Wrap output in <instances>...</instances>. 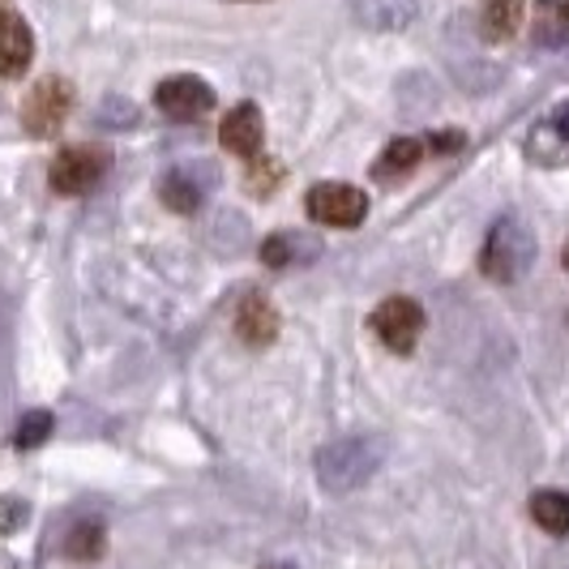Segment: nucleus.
Returning a JSON list of instances; mask_svg holds the SVG:
<instances>
[{
  "label": "nucleus",
  "mask_w": 569,
  "mask_h": 569,
  "mask_svg": "<svg viewBox=\"0 0 569 569\" xmlns=\"http://www.w3.org/2000/svg\"><path fill=\"white\" fill-rule=\"evenodd\" d=\"M531 518L540 522L548 536H569V492L543 488L531 497Z\"/></svg>",
  "instance_id": "obj_16"
},
{
  "label": "nucleus",
  "mask_w": 569,
  "mask_h": 569,
  "mask_svg": "<svg viewBox=\"0 0 569 569\" xmlns=\"http://www.w3.org/2000/svg\"><path fill=\"white\" fill-rule=\"evenodd\" d=\"M561 261H566V270H569V244H566V253H561Z\"/></svg>",
  "instance_id": "obj_24"
},
{
  "label": "nucleus",
  "mask_w": 569,
  "mask_h": 569,
  "mask_svg": "<svg viewBox=\"0 0 569 569\" xmlns=\"http://www.w3.org/2000/svg\"><path fill=\"white\" fill-rule=\"evenodd\" d=\"M52 437V416L48 411H30V416H22V425H18V446L22 450H34V446H43Z\"/></svg>",
  "instance_id": "obj_19"
},
{
  "label": "nucleus",
  "mask_w": 569,
  "mask_h": 569,
  "mask_svg": "<svg viewBox=\"0 0 569 569\" xmlns=\"http://www.w3.org/2000/svg\"><path fill=\"white\" fill-rule=\"evenodd\" d=\"M420 154H425V146L416 142V138H395V142L381 150V159L372 163V176L381 184H395L402 176H411V168L420 163Z\"/></svg>",
  "instance_id": "obj_14"
},
{
  "label": "nucleus",
  "mask_w": 569,
  "mask_h": 569,
  "mask_svg": "<svg viewBox=\"0 0 569 569\" xmlns=\"http://www.w3.org/2000/svg\"><path fill=\"white\" fill-rule=\"evenodd\" d=\"M428 146H432L437 154H450V150H458V146H462V133H458V129H446V133H432V138H428Z\"/></svg>",
  "instance_id": "obj_21"
},
{
  "label": "nucleus",
  "mask_w": 569,
  "mask_h": 569,
  "mask_svg": "<svg viewBox=\"0 0 569 569\" xmlns=\"http://www.w3.org/2000/svg\"><path fill=\"white\" fill-rule=\"evenodd\" d=\"M372 330L381 335V342H386L390 351L407 356V351H416V342L425 335V309H420L411 296H390V300L377 305Z\"/></svg>",
  "instance_id": "obj_5"
},
{
  "label": "nucleus",
  "mask_w": 569,
  "mask_h": 569,
  "mask_svg": "<svg viewBox=\"0 0 569 569\" xmlns=\"http://www.w3.org/2000/svg\"><path fill=\"white\" fill-rule=\"evenodd\" d=\"M69 108H73V86L64 82V78H43L30 90L27 108H22V124L34 138H57Z\"/></svg>",
  "instance_id": "obj_6"
},
{
  "label": "nucleus",
  "mask_w": 569,
  "mask_h": 569,
  "mask_svg": "<svg viewBox=\"0 0 569 569\" xmlns=\"http://www.w3.org/2000/svg\"><path fill=\"white\" fill-rule=\"evenodd\" d=\"M108 163H112V150L108 146H94V142L64 146L57 159H52V176L48 180H52L57 193L78 198V193H90L108 176Z\"/></svg>",
  "instance_id": "obj_3"
},
{
  "label": "nucleus",
  "mask_w": 569,
  "mask_h": 569,
  "mask_svg": "<svg viewBox=\"0 0 569 569\" xmlns=\"http://www.w3.org/2000/svg\"><path fill=\"white\" fill-rule=\"evenodd\" d=\"M386 446L377 437H347V441H330L317 455V480L326 492H351V488L369 485L372 471L381 467Z\"/></svg>",
  "instance_id": "obj_1"
},
{
  "label": "nucleus",
  "mask_w": 569,
  "mask_h": 569,
  "mask_svg": "<svg viewBox=\"0 0 569 569\" xmlns=\"http://www.w3.org/2000/svg\"><path fill=\"white\" fill-rule=\"evenodd\" d=\"M154 99H159V112L168 116V120H180V124L201 120V116L214 108V90L201 82V78H193V73H180V78L159 82Z\"/></svg>",
  "instance_id": "obj_8"
},
{
  "label": "nucleus",
  "mask_w": 569,
  "mask_h": 569,
  "mask_svg": "<svg viewBox=\"0 0 569 569\" xmlns=\"http://www.w3.org/2000/svg\"><path fill=\"white\" fill-rule=\"evenodd\" d=\"M313 257H321V244H317L313 236H296V231H274V236L261 244V261H266L270 270H291V266L313 261Z\"/></svg>",
  "instance_id": "obj_12"
},
{
  "label": "nucleus",
  "mask_w": 569,
  "mask_h": 569,
  "mask_svg": "<svg viewBox=\"0 0 569 569\" xmlns=\"http://www.w3.org/2000/svg\"><path fill=\"white\" fill-rule=\"evenodd\" d=\"M261 569H296V566H283V561H270V566H261Z\"/></svg>",
  "instance_id": "obj_23"
},
{
  "label": "nucleus",
  "mask_w": 569,
  "mask_h": 569,
  "mask_svg": "<svg viewBox=\"0 0 569 569\" xmlns=\"http://www.w3.org/2000/svg\"><path fill=\"white\" fill-rule=\"evenodd\" d=\"M30 57H34V34H30L27 18L13 9H0V73L4 78L27 73Z\"/></svg>",
  "instance_id": "obj_9"
},
{
  "label": "nucleus",
  "mask_w": 569,
  "mask_h": 569,
  "mask_svg": "<svg viewBox=\"0 0 569 569\" xmlns=\"http://www.w3.org/2000/svg\"><path fill=\"white\" fill-rule=\"evenodd\" d=\"M552 133L569 146V103H561V108H557V116H552Z\"/></svg>",
  "instance_id": "obj_22"
},
{
  "label": "nucleus",
  "mask_w": 569,
  "mask_h": 569,
  "mask_svg": "<svg viewBox=\"0 0 569 569\" xmlns=\"http://www.w3.org/2000/svg\"><path fill=\"white\" fill-rule=\"evenodd\" d=\"M536 261V236L522 219H497L485 240V253H480V270H485L492 283H518Z\"/></svg>",
  "instance_id": "obj_2"
},
{
  "label": "nucleus",
  "mask_w": 569,
  "mask_h": 569,
  "mask_svg": "<svg viewBox=\"0 0 569 569\" xmlns=\"http://www.w3.org/2000/svg\"><path fill=\"white\" fill-rule=\"evenodd\" d=\"M536 43H543V48H561V43H569V0H540Z\"/></svg>",
  "instance_id": "obj_18"
},
{
  "label": "nucleus",
  "mask_w": 569,
  "mask_h": 569,
  "mask_svg": "<svg viewBox=\"0 0 569 569\" xmlns=\"http://www.w3.org/2000/svg\"><path fill=\"white\" fill-rule=\"evenodd\" d=\"M236 335L249 342V347H266L279 335V313L270 309V300L261 296H244L240 309H236Z\"/></svg>",
  "instance_id": "obj_11"
},
{
  "label": "nucleus",
  "mask_w": 569,
  "mask_h": 569,
  "mask_svg": "<svg viewBox=\"0 0 569 569\" xmlns=\"http://www.w3.org/2000/svg\"><path fill=\"white\" fill-rule=\"evenodd\" d=\"M64 557L69 561H94V557H103V522L99 518L73 522L69 536H64Z\"/></svg>",
  "instance_id": "obj_17"
},
{
  "label": "nucleus",
  "mask_w": 569,
  "mask_h": 569,
  "mask_svg": "<svg viewBox=\"0 0 569 569\" xmlns=\"http://www.w3.org/2000/svg\"><path fill=\"white\" fill-rule=\"evenodd\" d=\"M356 22L369 30H402L407 22H416V0H356Z\"/></svg>",
  "instance_id": "obj_13"
},
{
  "label": "nucleus",
  "mask_w": 569,
  "mask_h": 569,
  "mask_svg": "<svg viewBox=\"0 0 569 569\" xmlns=\"http://www.w3.org/2000/svg\"><path fill=\"white\" fill-rule=\"evenodd\" d=\"M309 214L326 228H360L369 214V198L356 184L326 180V184H313V193H309Z\"/></svg>",
  "instance_id": "obj_4"
},
{
  "label": "nucleus",
  "mask_w": 569,
  "mask_h": 569,
  "mask_svg": "<svg viewBox=\"0 0 569 569\" xmlns=\"http://www.w3.org/2000/svg\"><path fill=\"white\" fill-rule=\"evenodd\" d=\"M274 184H279L274 163H253V189L257 193H266V189H274Z\"/></svg>",
  "instance_id": "obj_20"
},
{
  "label": "nucleus",
  "mask_w": 569,
  "mask_h": 569,
  "mask_svg": "<svg viewBox=\"0 0 569 569\" xmlns=\"http://www.w3.org/2000/svg\"><path fill=\"white\" fill-rule=\"evenodd\" d=\"M522 13H527V0H485V9H480L485 39H492V43L510 39L513 30L522 27Z\"/></svg>",
  "instance_id": "obj_15"
},
{
  "label": "nucleus",
  "mask_w": 569,
  "mask_h": 569,
  "mask_svg": "<svg viewBox=\"0 0 569 569\" xmlns=\"http://www.w3.org/2000/svg\"><path fill=\"white\" fill-rule=\"evenodd\" d=\"M214 184H219V171L210 163H176L159 184V198L176 214H193L201 201L214 193Z\"/></svg>",
  "instance_id": "obj_7"
},
{
  "label": "nucleus",
  "mask_w": 569,
  "mask_h": 569,
  "mask_svg": "<svg viewBox=\"0 0 569 569\" xmlns=\"http://www.w3.org/2000/svg\"><path fill=\"white\" fill-rule=\"evenodd\" d=\"M261 138H266V124H261V112H257L253 103H236V112H228L223 129H219V142L236 159H257Z\"/></svg>",
  "instance_id": "obj_10"
}]
</instances>
